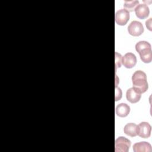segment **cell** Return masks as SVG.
I'll use <instances>...</instances> for the list:
<instances>
[{"label": "cell", "mask_w": 152, "mask_h": 152, "mask_svg": "<svg viewBox=\"0 0 152 152\" xmlns=\"http://www.w3.org/2000/svg\"><path fill=\"white\" fill-rule=\"evenodd\" d=\"M132 81L133 88L136 89L140 93H145L148 88V85L147 80L146 74L141 71H136L132 76Z\"/></svg>", "instance_id": "obj_1"}, {"label": "cell", "mask_w": 152, "mask_h": 152, "mask_svg": "<svg viewBox=\"0 0 152 152\" xmlns=\"http://www.w3.org/2000/svg\"><path fill=\"white\" fill-rule=\"evenodd\" d=\"M135 50L138 52L141 61L144 63H150L152 60L151 45L147 41L142 40L135 45Z\"/></svg>", "instance_id": "obj_2"}, {"label": "cell", "mask_w": 152, "mask_h": 152, "mask_svg": "<svg viewBox=\"0 0 152 152\" xmlns=\"http://www.w3.org/2000/svg\"><path fill=\"white\" fill-rule=\"evenodd\" d=\"M131 146V141L124 137H119L115 142V152H128Z\"/></svg>", "instance_id": "obj_3"}, {"label": "cell", "mask_w": 152, "mask_h": 152, "mask_svg": "<svg viewBox=\"0 0 152 152\" xmlns=\"http://www.w3.org/2000/svg\"><path fill=\"white\" fill-rule=\"evenodd\" d=\"M142 24L138 21H132L128 27V31L129 34L133 36H139L144 32Z\"/></svg>", "instance_id": "obj_4"}, {"label": "cell", "mask_w": 152, "mask_h": 152, "mask_svg": "<svg viewBox=\"0 0 152 152\" xmlns=\"http://www.w3.org/2000/svg\"><path fill=\"white\" fill-rule=\"evenodd\" d=\"M116 23L120 26L125 25L129 20V12L125 9H121L117 11L115 15Z\"/></svg>", "instance_id": "obj_5"}, {"label": "cell", "mask_w": 152, "mask_h": 152, "mask_svg": "<svg viewBox=\"0 0 152 152\" xmlns=\"http://www.w3.org/2000/svg\"><path fill=\"white\" fill-rule=\"evenodd\" d=\"M151 126L147 122H142L137 125V135L143 138L150 137Z\"/></svg>", "instance_id": "obj_6"}, {"label": "cell", "mask_w": 152, "mask_h": 152, "mask_svg": "<svg viewBox=\"0 0 152 152\" xmlns=\"http://www.w3.org/2000/svg\"><path fill=\"white\" fill-rule=\"evenodd\" d=\"M122 64L126 68H132L137 64V57L132 53H126L122 57Z\"/></svg>", "instance_id": "obj_7"}, {"label": "cell", "mask_w": 152, "mask_h": 152, "mask_svg": "<svg viewBox=\"0 0 152 152\" xmlns=\"http://www.w3.org/2000/svg\"><path fill=\"white\" fill-rule=\"evenodd\" d=\"M136 16L141 20L146 18L150 14L148 7L145 4H139L134 10Z\"/></svg>", "instance_id": "obj_8"}, {"label": "cell", "mask_w": 152, "mask_h": 152, "mask_svg": "<svg viewBox=\"0 0 152 152\" xmlns=\"http://www.w3.org/2000/svg\"><path fill=\"white\" fill-rule=\"evenodd\" d=\"M141 97V93L133 87L127 90L126 93V97L128 101L131 103H135L139 102Z\"/></svg>", "instance_id": "obj_9"}, {"label": "cell", "mask_w": 152, "mask_h": 152, "mask_svg": "<svg viewBox=\"0 0 152 152\" xmlns=\"http://www.w3.org/2000/svg\"><path fill=\"white\" fill-rule=\"evenodd\" d=\"M133 151L134 152H151V145L145 141L136 142L133 145Z\"/></svg>", "instance_id": "obj_10"}, {"label": "cell", "mask_w": 152, "mask_h": 152, "mask_svg": "<svg viewBox=\"0 0 152 152\" xmlns=\"http://www.w3.org/2000/svg\"><path fill=\"white\" fill-rule=\"evenodd\" d=\"M115 112L119 117H126L130 112V107L126 103H121L116 107Z\"/></svg>", "instance_id": "obj_11"}, {"label": "cell", "mask_w": 152, "mask_h": 152, "mask_svg": "<svg viewBox=\"0 0 152 152\" xmlns=\"http://www.w3.org/2000/svg\"><path fill=\"white\" fill-rule=\"evenodd\" d=\"M124 132L126 135L134 137L137 135V125L134 123H128L125 125Z\"/></svg>", "instance_id": "obj_12"}, {"label": "cell", "mask_w": 152, "mask_h": 152, "mask_svg": "<svg viewBox=\"0 0 152 152\" xmlns=\"http://www.w3.org/2000/svg\"><path fill=\"white\" fill-rule=\"evenodd\" d=\"M139 4V1L137 0L134 1H125L124 7L128 12L133 11L136 7Z\"/></svg>", "instance_id": "obj_13"}, {"label": "cell", "mask_w": 152, "mask_h": 152, "mask_svg": "<svg viewBox=\"0 0 152 152\" xmlns=\"http://www.w3.org/2000/svg\"><path fill=\"white\" fill-rule=\"evenodd\" d=\"M122 56L120 53H118L117 52H115V69L116 70V68H120L122 64Z\"/></svg>", "instance_id": "obj_14"}, {"label": "cell", "mask_w": 152, "mask_h": 152, "mask_svg": "<svg viewBox=\"0 0 152 152\" xmlns=\"http://www.w3.org/2000/svg\"><path fill=\"white\" fill-rule=\"evenodd\" d=\"M122 97V91L120 88L115 87V101L119 100Z\"/></svg>", "instance_id": "obj_15"}, {"label": "cell", "mask_w": 152, "mask_h": 152, "mask_svg": "<svg viewBox=\"0 0 152 152\" xmlns=\"http://www.w3.org/2000/svg\"><path fill=\"white\" fill-rule=\"evenodd\" d=\"M145 25L149 30H151V18H150L145 21Z\"/></svg>", "instance_id": "obj_16"}]
</instances>
